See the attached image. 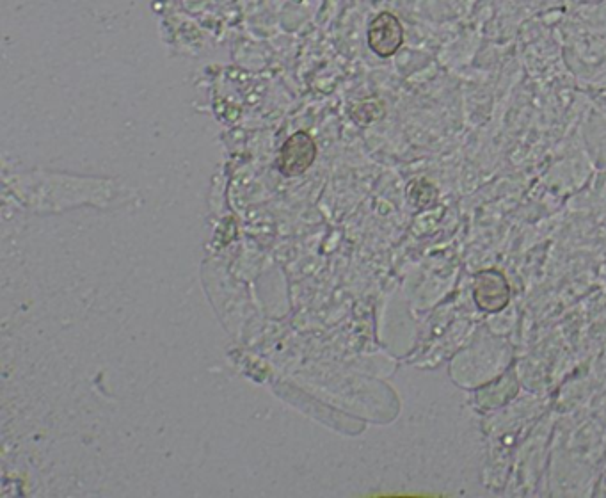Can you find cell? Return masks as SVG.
Instances as JSON below:
<instances>
[{"instance_id": "7a4b0ae2", "label": "cell", "mask_w": 606, "mask_h": 498, "mask_svg": "<svg viewBox=\"0 0 606 498\" xmlns=\"http://www.w3.org/2000/svg\"><path fill=\"white\" fill-rule=\"evenodd\" d=\"M404 45V27L393 13H379L368 27V47L379 57L395 56Z\"/></svg>"}, {"instance_id": "3957f363", "label": "cell", "mask_w": 606, "mask_h": 498, "mask_svg": "<svg viewBox=\"0 0 606 498\" xmlns=\"http://www.w3.org/2000/svg\"><path fill=\"white\" fill-rule=\"evenodd\" d=\"M317 157V146L306 132L288 137L280 153V171L285 177H297L310 168Z\"/></svg>"}, {"instance_id": "6da1fadb", "label": "cell", "mask_w": 606, "mask_h": 498, "mask_svg": "<svg viewBox=\"0 0 606 498\" xmlns=\"http://www.w3.org/2000/svg\"><path fill=\"white\" fill-rule=\"evenodd\" d=\"M473 299L482 312L498 314L511 301V285L498 269H486L475 276Z\"/></svg>"}]
</instances>
